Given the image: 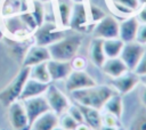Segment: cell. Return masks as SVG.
Wrapping results in <instances>:
<instances>
[{
  "label": "cell",
  "mask_w": 146,
  "mask_h": 130,
  "mask_svg": "<svg viewBox=\"0 0 146 130\" xmlns=\"http://www.w3.org/2000/svg\"><path fill=\"white\" fill-rule=\"evenodd\" d=\"M8 119L14 130H30V121L21 100H16L8 106Z\"/></svg>",
  "instance_id": "10"
},
{
  "label": "cell",
  "mask_w": 146,
  "mask_h": 130,
  "mask_svg": "<svg viewBox=\"0 0 146 130\" xmlns=\"http://www.w3.org/2000/svg\"><path fill=\"white\" fill-rule=\"evenodd\" d=\"M135 41L146 47V24H139Z\"/></svg>",
  "instance_id": "35"
},
{
  "label": "cell",
  "mask_w": 146,
  "mask_h": 130,
  "mask_svg": "<svg viewBox=\"0 0 146 130\" xmlns=\"http://www.w3.org/2000/svg\"><path fill=\"white\" fill-rule=\"evenodd\" d=\"M100 68L111 79L117 78V76H120V75H122V74H124L125 72L129 71L128 67H127V65L123 63V60L120 57L106 58L105 63L103 64V66Z\"/></svg>",
  "instance_id": "21"
},
{
  "label": "cell",
  "mask_w": 146,
  "mask_h": 130,
  "mask_svg": "<svg viewBox=\"0 0 146 130\" xmlns=\"http://www.w3.org/2000/svg\"><path fill=\"white\" fill-rule=\"evenodd\" d=\"M59 125V115L52 111H47L36 117L30 125V130H54Z\"/></svg>",
  "instance_id": "18"
},
{
  "label": "cell",
  "mask_w": 146,
  "mask_h": 130,
  "mask_svg": "<svg viewBox=\"0 0 146 130\" xmlns=\"http://www.w3.org/2000/svg\"><path fill=\"white\" fill-rule=\"evenodd\" d=\"M49 59H50V54H49L48 47L33 44L27 49V51L22 60V64H23V66L32 67L36 64L46 63Z\"/></svg>",
  "instance_id": "15"
},
{
  "label": "cell",
  "mask_w": 146,
  "mask_h": 130,
  "mask_svg": "<svg viewBox=\"0 0 146 130\" xmlns=\"http://www.w3.org/2000/svg\"><path fill=\"white\" fill-rule=\"evenodd\" d=\"M32 1L33 0H2L0 5V16L6 18L30 11Z\"/></svg>",
  "instance_id": "14"
},
{
  "label": "cell",
  "mask_w": 146,
  "mask_h": 130,
  "mask_svg": "<svg viewBox=\"0 0 146 130\" xmlns=\"http://www.w3.org/2000/svg\"><path fill=\"white\" fill-rule=\"evenodd\" d=\"M102 124L107 127H121L120 119L105 111H102Z\"/></svg>",
  "instance_id": "32"
},
{
  "label": "cell",
  "mask_w": 146,
  "mask_h": 130,
  "mask_svg": "<svg viewBox=\"0 0 146 130\" xmlns=\"http://www.w3.org/2000/svg\"><path fill=\"white\" fill-rule=\"evenodd\" d=\"M29 75H30V67L23 66L17 73V75L7 84V87H5V89L0 91V103L3 106L8 107L14 101L19 100V96L22 94L26 80L29 79Z\"/></svg>",
  "instance_id": "3"
},
{
  "label": "cell",
  "mask_w": 146,
  "mask_h": 130,
  "mask_svg": "<svg viewBox=\"0 0 146 130\" xmlns=\"http://www.w3.org/2000/svg\"><path fill=\"white\" fill-rule=\"evenodd\" d=\"M139 100H140V105L146 107V86H143L139 91Z\"/></svg>",
  "instance_id": "39"
},
{
  "label": "cell",
  "mask_w": 146,
  "mask_h": 130,
  "mask_svg": "<svg viewBox=\"0 0 146 130\" xmlns=\"http://www.w3.org/2000/svg\"><path fill=\"white\" fill-rule=\"evenodd\" d=\"M92 27L94 25L90 24L88 16V5L87 3L73 5L68 29L76 33H86L92 31Z\"/></svg>",
  "instance_id": "5"
},
{
  "label": "cell",
  "mask_w": 146,
  "mask_h": 130,
  "mask_svg": "<svg viewBox=\"0 0 146 130\" xmlns=\"http://www.w3.org/2000/svg\"><path fill=\"white\" fill-rule=\"evenodd\" d=\"M135 16L137 17V19L140 24H146V6H140L136 10Z\"/></svg>",
  "instance_id": "38"
},
{
  "label": "cell",
  "mask_w": 146,
  "mask_h": 130,
  "mask_svg": "<svg viewBox=\"0 0 146 130\" xmlns=\"http://www.w3.org/2000/svg\"><path fill=\"white\" fill-rule=\"evenodd\" d=\"M139 83H141V86H146V74L139 75Z\"/></svg>",
  "instance_id": "41"
},
{
  "label": "cell",
  "mask_w": 146,
  "mask_h": 130,
  "mask_svg": "<svg viewBox=\"0 0 146 130\" xmlns=\"http://www.w3.org/2000/svg\"><path fill=\"white\" fill-rule=\"evenodd\" d=\"M35 1H39V2H41V3H46V2H51V1H54V0H35Z\"/></svg>",
  "instance_id": "45"
},
{
  "label": "cell",
  "mask_w": 146,
  "mask_h": 130,
  "mask_svg": "<svg viewBox=\"0 0 146 130\" xmlns=\"http://www.w3.org/2000/svg\"><path fill=\"white\" fill-rule=\"evenodd\" d=\"M123 46H124V42L120 38H112V39L103 40V48H104L106 58L120 57Z\"/></svg>",
  "instance_id": "25"
},
{
  "label": "cell",
  "mask_w": 146,
  "mask_h": 130,
  "mask_svg": "<svg viewBox=\"0 0 146 130\" xmlns=\"http://www.w3.org/2000/svg\"><path fill=\"white\" fill-rule=\"evenodd\" d=\"M70 63H71L72 68L75 70V71H83V70H86V67H87V60H86V58L82 57V56H78V55L74 56V57L70 60Z\"/></svg>",
  "instance_id": "33"
},
{
  "label": "cell",
  "mask_w": 146,
  "mask_h": 130,
  "mask_svg": "<svg viewBox=\"0 0 146 130\" xmlns=\"http://www.w3.org/2000/svg\"><path fill=\"white\" fill-rule=\"evenodd\" d=\"M138 84H139V76L132 71H128L124 74L112 79L111 81V86L120 95H127L131 92Z\"/></svg>",
  "instance_id": "12"
},
{
  "label": "cell",
  "mask_w": 146,
  "mask_h": 130,
  "mask_svg": "<svg viewBox=\"0 0 146 130\" xmlns=\"http://www.w3.org/2000/svg\"><path fill=\"white\" fill-rule=\"evenodd\" d=\"M19 17H21V19H22V22L24 23V25L32 32V34L34 33V31L38 29V23H36V21H35V18H34V16L32 15V13H31V10L30 11H25V13H23V14H21L19 15Z\"/></svg>",
  "instance_id": "31"
},
{
  "label": "cell",
  "mask_w": 146,
  "mask_h": 130,
  "mask_svg": "<svg viewBox=\"0 0 146 130\" xmlns=\"http://www.w3.org/2000/svg\"><path fill=\"white\" fill-rule=\"evenodd\" d=\"M125 130H146V107L141 106L137 111Z\"/></svg>",
  "instance_id": "27"
},
{
  "label": "cell",
  "mask_w": 146,
  "mask_h": 130,
  "mask_svg": "<svg viewBox=\"0 0 146 130\" xmlns=\"http://www.w3.org/2000/svg\"><path fill=\"white\" fill-rule=\"evenodd\" d=\"M105 112H108L113 115H115L117 119L121 120L122 115H123V111H124V105H123V99H122V95L120 94H115L113 95L104 105L103 109Z\"/></svg>",
  "instance_id": "24"
},
{
  "label": "cell",
  "mask_w": 146,
  "mask_h": 130,
  "mask_svg": "<svg viewBox=\"0 0 146 130\" xmlns=\"http://www.w3.org/2000/svg\"><path fill=\"white\" fill-rule=\"evenodd\" d=\"M78 121L74 120L67 112L63 113L62 115H59V127H62L63 129L66 130H75L78 127Z\"/></svg>",
  "instance_id": "30"
},
{
  "label": "cell",
  "mask_w": 146,
  "mask_h": 130,
  "mask_svg": "<svg viewBox=\"0 0 146 130\" xmlns=\"http://www.w3.org/2000/svg\"><path fill=\"white\" fill-rule=\"evenodd\" d=\"M107 14L105 13L104 9H102L99 6L96 5H88V16H89V22L90 24L95 25L96 23H98L100 19H103Z\"/></svg>",
  "instance_id": "28"
},
{
  "label": "cell",
  "mask_w": 146,
  "mask_h": 130,
  "mask_svg": "<svg viewBox=\"0 0 146 130\" xmlns=\"http://www.w3.org/2000/svg\"><path fill=\"white\" fill-rule=\"evenodd\" d=\"M146 47L138 43L137 41H131V42H125L122 51L120 54V58L123 60V63L127 65L129 71H135L137 67L139 60L141 59L144 52H145Z\"/></svg>",
  "instance_id": "8"
},
{
  "label": "cell",
  "mask_w": 146,
  "mask_h": 130,
  "mask_svg": "<svg viewBox=\"0 0 146 130\" xmlns=\"http://www.w3.org/2000/svg\"><path fill=\"white\" fill-rule=\"evenodd\" d=\"M79 106L82 112L84 123L88 124L94 130H99L103 125L102 124V111L91 108V107H87V106H82V105H79Z\"/></svg>",
  "instance_id": "22"
},
{
  "label": "cell",
  "mask_w": 146,
  "mask_h": 130,
  "mask_svg": "<svg viewBox=\"0 0 146 130\" xmlns=\"http://www.w3.org/2000/svg\"><path fill=\"white\" fill-rule=\"evenodd\" d=\"M21 101L23 103V105L25 107V111H26V114H27V117L30 121V125L36 117H39L41 114H43L50 109L44 95L29 98V99L21 100Z\"/></svg>",
  "instance_id": "13"
},
{
  "label": "cell",
  "mask_w": 146,
  "mask_h": 130,
  "mask_svg": "<svg viewBox=\"0 0 146 130\" xmlns=\"http://www.w3.org/2000/svg\"><path fill=\"white\" fill-rule=\"evenodd\" d=\"M73 3L70 0H56V16L59 27L67 30L72 14Z\"/></svg>",
  "instance_id": "20"
},
{
  "label": "cell",
  "mask_w": 146,
  "mask_h": 130,
  "mask_svg": "<svg viewBox=\"0 0 146 130\" xmlns=\"http://www.w3.org/2000/svg\"><path fill=\"white\" fill-rule=\"evenodd\" d=\"M89 56H90V60L92 62V64L97 67H102L103 64L106 60V56L104 52V48H103V40L102 39H97L94 38L91 43H90V49H89Z\"/></svg>",
  "instance_id": "23"
},
{
  "label": "cell",
  "mask_w": 146,
  "mask_h": 130,
  "mask_svg": "<svg viewBox=\"0 0 146 130\" xmlns=\"http://www.w3.org/2000/svg\"><path fill=\"white\" fill-rule=\"evenodd\" d=\"M65 35V30L59 27L57 23L44 21L42 25H40L34 33L32 34L34 44L48 47Z\"/></svg>",
  "instance_id": "4"
},
{
  "label": "cell",
  "mask_w": 146,
  "mask_h": 130,
  "mask_svg": "<svg viewBox=\"0 0 146 130\" xmlns=\"http://www.w3.org/2000/svg\"><path fill=\"white\" fill-rule=\"evenodd\" d=\"M48 86H49V83H42L40 81H36L34 79L29 78L26 80L24 87H23L22 94L19 96V100H25L29 98L44 95V92L48 89Z\"/></svg>",
  "instance_id": "19"
},
{
  "label": "cell",
  "mask_w": 146,
  "mask_h": 130,
  "mask_svg": "<svg viewBox=\"0 0 146 130\" xmlns=\"http://www.w3.org/2000/svg\"><path fill=\"white\" fill-rule=\"evenodd\" d=\"M99 130H119V127H107V125H102Z\"/></svg>",
  "instance_id": "42"
},
{
  "label": "cell",
  "mask_w": 146,
  "mask_h": 130,
  "mask_svg": "<svg viewBox=\"0 0 146 130\" xmlns=\"http://www.w3.org/2000/svg\"><path fill=\"white\" fill-rule=\"evenodd\" d=\"M73 5H76V3H87V0H70Z\"/></svg>",
  "instance_id": "43"
},
{
  "label": "cell",
  "mask_w": 146,
  "mask_h": 130,
  "mask_svg": "<svg viewBox=\"0 0 146 130\" xmlns=\"http://www.w3.org/2000/svg\"><path fill=\"white\" fill-rule=\"evenodd\" d=\"M29 78L40 81L42 83H51V79H50V75L48 72V67H47V62L40 63V64H36V65L30 67Z\"/></svg>",
  "instance_id": "26"
},
{
  "label": "cell",
  "mask_w": 146,
  "mask_h": 130,
  "mask_svg": "<svg viewBox=\"0 0 146 130\" xmlns=\"http://www.w3.org/2000/svg\"><path fill=\"white\" fill-rule=\"evenodd\" d=\"M119 130H125V128H123V127H119Z\"/></svg>",
  "instance_id": "48"
},
{
  "label": "cell",
  "mask_w": 146,
  "mask_h": 130,
  "mask_svg": "<svg viewBox=\"0 0 146 130\" xmlns=\"http://www.w3.org/2000/svg\"><path fill=\"white\" fill-rule=\"evenodd\" d=\"M140 6H146V0H138Z\"/></svg>",
  "instance_id": "46"
},
{
  "label": "cell",
  "mask_w": 146,
  "mask_h": 130,
  "mask_svg": "<svg viewBox=\"0 0 146 130\" xmlns=\"http://www.w3.org/2000/svg\"><path fill=\"white\" fill-rule=\"evenodd\" d=\"M119 25L120 22L112 15H106L103 19L96 23L92 27L94 38L106 40L112 38H119Z\"/></svg>",
  "instance_id": "7"
},
{
  "label": "cell",
  "mask_w": 146,
  "mask_h": 130,
  "mask_svg": "<svg viewBox=\"0 0 146 130\" xmlns=\"http://www.w3.org/2000/svg\"><path fill=\"white\" fill-rule=\"evenodd\" d=\"M133 72L138 76L141 75V74H146V49H145V52H144L141 59L139 60V63H138V65H137V67L135 68Z\"/></svg>",
  "instance_id": "37"
},
{
  "label": "cell",
  "mask_w": 146,
  "mask_h": 130,
  "mask_svg": "<svg viewBox=\"0 0 146 130\" xmlns=\"http://www.w3.org/2000/svg\"><path fill=\"white\" fill-rule=\"evenodd\" d=\"M67 113L74 119L78 121V123H83L84 120H83V115H82V112L80 109V106L78 104H71L70 108L67 109Z\"/></svg>",
  "instance_id": "34"
},
{
  "label": "cell",
  "mask_w": 146,
  "mask_h": 130,
  "mask_svg": "<svg viewBox=\"0 0 146 130\" xmlns=\"http://www.w3.org/2000/svg\"><path fill=\"white\" fill-rule=\"evenodd\" d=\"M139 24L140 23L138 22V19L135 16V14L123 18L120 22V25H119V38L124 43L135 41Z\"/></svg>",
  "instance_id": "16"
},
{
  "label": "cell",
  "mask_w": 146,
  "mask_h": 130,
  "mask_svg": "<svg viewBox=\"0 0 146 130\" xmlns=\"http://www.w3.org/2000/svg\"><path fill=\"white\" fill-rule=\"evenodd\" d=\"M90 129H91V128H90L88 124H86V123L83 122V123H79L75 130H90Z\"/></svg>",
  "instance_id": "40"
},
{
  "label": "cell",
  "mask_w": 146,
  "mask_h": 130,
  "mask_svg": "<svg viewBox=\"0 0 146 130\" xmlns=\"http://www.w3.org/2000/svg\"><path fill=\"white\" fill-rule=\"evenodd\" d=\"M3 36H5V31H3L2 24L0 23V40H1V39H3Z\"/></svg>",
  "instance_id": "44"
},
{
  "label": "cell",
  "mask_w": 146,
  "mask_h": 130,
  "mask_svg": "<svg viewBox=\"0 0 146 130\" xmlns=\"http://www.w3.org/2000/svg\"><path fill=\"white\" fill-rule=\"evenodd\" d=\"M90 130H94V129H90Z\"/></svg>",
  "instance_id": "49"
},
{
  "label": "cell",
  "mask_w": 146,
  "mask_h": 130,
  "mask_svg": "<svg viewBox=\"0 0 146 130\" xmlns=\"http://www.w3.org/2000/svg\"><path fill=\"white\" fill-rule=\"evenodd\" d=\"M81 44H82V35L80 33L75 32L70 35H64L55 43L48 46L50 59L70 62L74 56L78 55Z\"/></svg>",
  "instance_id": "2"
},
{
  "label": "cell",
  "mask_w": 146,
  "mask_h": 130,
  "mask_svg": "<svg viewBox=\"0 0 146 130\" xmlns=\"http://www.w3.org/2000/svg\"><path fill=\"white\" fill-rule=\"evenodd\" d=\"M2 19H3V22H2L3 31H5V33L10 35L11 38L22 41V40L27 39L30 35H32V32L24 25L19 15L6 17Z\"/></svg>",
  "instance_id": "11"
},
{
  "label": "cell",
  "mask_w": 146,
  "mask_h": 130,
  "mask_svg": "<svg viewBox=\"0 0 146 130\" xmlns=\"http://www.w3.org/2000/svg\"><path fill=\"white\" fill-rule=\"evenodd\" d=\"M47 67H48L51 82L64 81L73 71L70 62H63V60H56V59H49L47 62Z\"/></svg>",
  "instance_id": "17"
},
{
  "label": "cell",
  "mask_w": 146,
  "mask_h": 130,
  "mask_svg": "<svg viewBox=\"0 0 146 130\" xmlns=\"http://www.w3.org/2000/svg\"><path fill=\"white\" fill-rule=\"evenodd\" d=\"M31 13L34 16L36 23H38V27L40 25L43 24V22L46 21V10H44V6L43 3L33 0L32 1V8H31Z\"/></svg>",
  "instance_id": "29"
},
{
  "label": "cell",
  "mask_w": 146,
  "mask_h": 130,
  "mask_svg": "<svg viewBox=\"0 0 146 130\" xmlns=\"http://www.w3.org/2000/svg\"><path fill=\"white\" fill-rule=\"evenodd\" d=\"M114 1H116L117 3H120V5H122V6L127 7V8H129L131 10H133L135 13L140 7V3H139L138 0H114Z\"/></svg>",
  "instance_id": "36"
},
{
  "label": "cell",
  "mask_w": 146,
  "mask_h": 130,
  "mask_svg": "<svg viewBox=\"0 0 146 130\" xmlns=\"http://www.w3.org/2000/svg\"><path fill=\"white\" fill-rule=\"evenodd\" d=\"M44 97L48 101L50 111L55 112L57 115H62L67 112L71 106V99L55 84L49 83L47 91L44 92Z\"/></svg>",
  "instance_id": "6"
},
{
  "label": "cell",
  "mask_w": 146,
  "mask_h": 130,
  "mask_svg": "<svg viewBox=\"0 0 146 130\" xmlns=\"http://www.w3.org/2000/svg\"><path fill=\"white\" fill-rule=\"evenodd\" d=\"M54 130H66V129H63L62 127H59V125H58V127H56V128H55Z\"/></svg>",
  "instance_id": "47"
},
{
  "label": "cell",
  "mask_w": 146,
  "mask_h": 130,
  "mask_svg": "<svg viewBox=\"0 0 146 130\" xmlns=\"http://www.w3.org/2000/svg\"><path fill=\"white\" fill-rule=\"evenodd\" d=\"M65 89L70 94L75 90H81L84 88H89L97 84V81L84 70L83 71H75L73 70L70 75L64 80Z\"/></svg>",
  "instance_id": "9"
},
{
  "label": "cell",
  "mask_w": 146,
  "mask_h": 130,
  "mask_svg": "<svg viewBox=\"0 0 146 130\" xmlns=\"http://www.w3.org/2000/svg\"><path fill=\"white\" fill-rule=\"evenodd\" d=\"M115 94L117 92L111 84H96L81 90H75L70 95L75 104L102 111L106 101Z\"/></svg>",
  "instance_id": "1"
}]
</instances>
